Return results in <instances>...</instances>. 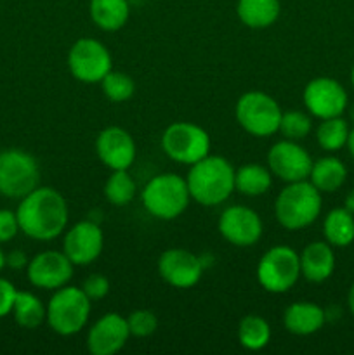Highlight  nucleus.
<instances>
[{"mask_svg": "<svg viewBox=\"0 0 354 355\" xmlns=\"http://www.w3.org/2000/svg\"><path fill=\"white\" fill-rule=\"evenodd\" d=\"M19 231L35 241H52L65 232L69 211L65 196L52 187H40L21 198L17 205Z\"/></svg>", "mask_w": 354, "mask_h": 355, "instance_id": "1", "label": "nucleus"}, {"mask_svg": "<svg viewBox=\"0 0 354 355\" xmlns=\"http://www.w3.org/2000/svg\"><path fill=\"white\" fill-rule=\"evenodd\" d=\"M235 172L222 156L208 155L193 163L186 177L191 200L201 207H217L228 201L235 191Z\"/></svg>", "mask_w": 354, "mask_h": 355, "instance_id": "2", "label": "nucleus"}, {"mask_svg": "<svg viewBox=\"0 0 354 355\" xmlns=\"http://www.w3.org/2000/svg\"><path fill=\"white\" fill-rule=\"evenodd\" d=\"M321 207V193L309 180H301L281 189L274 203V217L287 231H301L314 224Z\"/></svg>", "mask_w": 354, "mask_h": 355, "instance_id": "3", "label": "nucleus"}, {"mask_svg": "<svg viewBox=\"0 0 354 355\" xmlns=\"http://www.w3.org/2000/svg\"><path fill=\"white\" fill-rule=\"evenodd\" d=\"M142 207L160 220H174L186 211L191 201L187 182L176 173H160L144 186L141 193Z\"/></svg>", "mask_w": 354, "mask_h": 355, "instance_id": "4", "label": "nucleus"}, {"mask_svg": "<svg viewBox=\"0 0 354 355\" xmlns=\"http://www.w3.org/2000/svg\"><path fill=\"white\" fill-rule=\"evenodd\" d=\"M92 302L82 288L62 286L54 291L47 304V324L61 336H73L82 331L90 318Z\"/></svg>", "mask_w": 354, "mask_h": 355, "instance_id": "5", "label": "nucleus"}, {"mask_svg": "<svg viewBox=\"0 0 354 355\" xmlns=\"http://www.w3.org/2000/svg\"><path fill=\"white\" fill-rule=\"evenodd\" d=\"M40 182V166L35 156L23 149H6L0 153V196L21 200Z\"/></svg>", "mask_w": 354, "mask_h": 355, "instance_id": "6", "label": "nucleus"}, {"mask_svg": "<svg viewBox=\"0 0 354 355\" xmlns=\"http://www.w3.org/2000/svg\"><path fill=\"white\" fill-rule=\"evenodd\" d=\"M280 104L269 94L260 90H250L238 99L235 106V116L239 127L253 137H271L280 128Z\"/></svg>", "mask_w": 354, "mask_h": 355, "instance_id": "7", "label": "nucleus"}, {"mask_svg": "<svg viewBox=\"0 0 354 355\" xmlns=\"http://www.w3.org/2000/svg\"><path fill=\"white\" fill-rule=\"evenodd\" d=\"M298 277H301V257L290 246H273L257 263V281L262 290L269 293H287L297 284Z\"/></svg>", "mask_w": 354, "mask_h": 355, "instance_id": "8", "label": "nucleus"}, {"mask_svg": "<svg viewBox=\"0 0 354 355\" xmlns=\"http://www.w3.org/2000/svg\"><path fill=\"white\" fill-rule=\"evenodd\" d=\"M162 149L180 165H193L210 155V135L200 125L176 121L162 135Z\"/></svg>", "mask_w": 354, "mask_h": 355, "instance_id": "9", "label": "nucleus"}, {"mask_svg": "<svg viewBox=\"0 0 354 355\" xmlns=\"http://www.w3.org/2000/svg\"><path fill=\"white\" fill-rule=\"evenodd\" d=\"M68 69L82 83H101L113 69V59L106 45L96 38H80L68 52Z\"/></svg>", "mask_w": 354, "mask_h": 355, "instance_id": "10", "label": "nucleus"}, {"mask_svg": "<svg viewBox=\"0 0 354 355\" xmlns=\"http://www.w3.org/2000/svg\"><path fill=\"white\" fill-rule=\"evenodd\" d=\"M302 101L309 114L319 120L342 116L349 104V97L342 83L328 76L312 78L302 92Z\"/></svg>", "mask_w": 354, "mask_h": 355, "instance_id": "11", "label": "nucleus"}, {"mask_svg": "<svg viewBox=\"0 0 354 355\" xmlns=\"http://www.w3.org/2000/svg\"><path fill=\"white\" fill-rule=\"evenodd\" d=\"M267 168L283 182H301L309 179L312 158L297 141L285 139L276 142L267 153Z\"/></svg>", "mask_w": 354, "mask_h": 355, "instance_id": "12", "label": "nucleus"}, {"mask_svg": "<svg viewBox=\"0 0 354 355\" xmlns=\"http://www.w3.org/2000/svg\"><path fill=\"white\" fill-rule=\"evenodd\" d=\"M222 238L233 246L248 248L262 238V220L255 210L243 205H233L221 214L217 222Z\"/></svg>", "mask_w": 354, "mask_h": 355, "instance_id": "13", "label": "nucleus"}, {"mask_svg": "<svg viewBox=\"0 0 354 355\" xmlns=\"http://www.w3.org/2000/svg\"><path fill=\"white\" fill-rule=\"evenodd\" d=\"M73 267L75 266L65 255V252L47 250V252L37 253L28 262L26 276L28 281L38 290L56 291L71 281Z\"/></svg>", "mask_w": 354, "mask_h": 355, "instance_id": "14", "label": "nucleus"}, {"mask_svg": "<svg viewBox=\"0 0 354 355\" xmlns=\"http://www.w3.org/2000/svg\"><path fill=\"white\" fill-rule=\"evenodd\" d=\"M158 274L169 286L189 290L200 283L203 276V262L187 250L170 248L160 255Z\"/></svg>", "mask_w": 354, "mask_h": 355, "instance_id": "15", "label": "nucleus"}, {"mask_svg": "<svg viewBox=\"0 0 354 355\" xmlns=\"http://www.w3.org/2000/svg\"><path fill=\"white\" fill-rule=\"evenodd\" d=\"M104 248L103 229L92 220H82L68 229L62 239V252L73 266H90Z\"/></svg>", "mask_w": 354, "mask_h": 355, "instance_id": "16", "label": "nucleus"}, {"mask_svg": "<svg viewBox=\"0 0 354 355\" xmlns=\"http://www.w3.org/2000/svg\"><path fill=\"white\" fill-rule=\"evenodd\" d=\"M130 338L127 319L117 312L104 314L90 326L87 333V350L92 355H115Z\"/></svg>", "mask_w": 354, "mask_h": 355, "instance_id": "17", "label": "nucleus"}, {"mask_svg": "<svg viewBox=\"0 0 354 355\" xmlns=\"http://www.w3.org/2000/svg\"><path fill=\"white\" fill-rule=\"evenodd\" d=\"M96 153L111 172L128 170L135 159V141L125 128L106 127L97 134Z\"/></svg>", "mask_w": 354, "mask_h": 355, "instance_id": "18", "label": "nucleus"}, {"mask_svg": "<svg viewBox=\"0 0 354 355\" xmlns=\"http://www.w3.org/2000/svg\"><path fill=\"white\" fill-rule=\"evenodd\" d=\"M301 276L309 283H325L335 270L333 246L326 241H312L302 250Z\"/></svg>", "mask_w": 354, "mask_h": 355, "instance_id": "19", "label": "nucleus"}, {"mask_svg": "<svg viewBox=\"0 0 354 355\" xmlns=\"http://www.w3.org/2000/svg\"><path fill=\"white\" fill-rule=\"evenodd\" d=\"M326 312L311 302H295L285 309L283 326L295 336H309L325 326Z\"/></svg>", "mask_w": 354, "mask_h": 355, "instance_id": "20", "label": "nucleus"}, {"mask_svg": "<svg viewBox=\"0 0 354 355\" xmlns=\"http://www.w3.org/2000/svg\"><path fill=\"white\" fill-rule=\"evenodd\" d=\"M281 12L280 0H238V19L252 30H264L273 26Z\"/></svg>", "mask_w": 354, "mask_h": 355, "instance_id": "21", "label": "nucleus"}, {"mask_svg": "<svg viewBox=\"0 0 354 355\" xmlns=\"http://www.w3.org/2000/svg\"><path fill=\"white\" fill-rule=\"evenodd\" d=\"M89 14L92 23L103 31H118L130 16L128 0H90Z\"/></svg>", "mask_w": 354, "mask_h": 355, "instance_id": "22", "label": "nucleus"}, {"mask_svg": "<svg viewBox=\"0 0 354 355\" xmlns=\"http://www.w3.org/2000/svg\"><path fill=\"white\" fill-rule=\"evenodd\" d=\"M347 179V168L335 156H325L318 162H312L309 182L319 191V193H335L344 186Z\"/></svg>", "mask_w": 354, "mask_h": 355, "instance_id": "23", "label": "nucleus"}, {"mask_svg": "<svg viewBox=\"0 0 354 355\" xmlns=\"http://www.w3.org/2000/svg\"><path fill=\"white\" fill-rule=\"evenodd\" d=\"M273 186V173L259 163H246L235 172V191L243 196H262Z\"/></svg>", "mask_w": 354, "mask_h": 355, "instance_id": "24", "label": "nucleus"}, {"mask_svg": "<svg viewBox=\"0 0 354 355\" xmlns=\"http://www.w3.org/2000/svg\"><path fill=\"white\" fill-rule=\"evenodd\" d=\"M325 241L333 248H346L354 241V214L346 208H333L323 222Z\"/></svg>", "mask_w": 354, "mask_h": 355, "instance_id": "25", "label": "nucleus"}, {"mask_svg": "<svg viewBox=\"0 0 354 355\" xmlns=\"http://www.w3.org/2000/svg\"><path fill=\"white\" fill-rule=\"evenodd\" d=\"M10 314L23 329H37L47 321V307L30 291H17Z\"/></svg>", "mask_w": 354, "mask_h": 355, "instance_id": "26", "label": "nucleus"}, {"mask_svg": "<svg viewBox=\"0 0 354 355\" xmlns=\"http://www.w3.org/2000/svg\"><path fill=\"white\" fill-rule=\"evenodd\" d=\"M238 342L250 352L266 349L271 342V326L264 318L255 314L245 315L238 324Z\"/></svg>", "mask_w": 354, "mask_h": 355, "instance_id": "27", "label": "nucleus"}, {"mask_svg": "<svg viewBox=\"0 0 354 355\" xmlns=\"http://www.w3.org/2000/svg\"><path fill=\"white\" fill-rule=\"evenodd\" d=\"M137 193V184L128 170H113L104 182V196L113 207H127Z\"/></svg>", "mask_w": 354, "mask_h": 355, "instance_id": "28", "label": "nucleus"}, {"mask_svg": "<svg viewBox=\"0 0 354 355\" xmlns=\"http://www.w3.org/2000/svg\"><path fill=\"white\" fill-rule=\"evenodd\" d=\"M349 132V123L342 116L326 118V120H321V123L316 128V141L321 146V149L335 153L347 144Z\"/></svg>", "mask_w": 354, "mask_h": 355, "instance_id": "29", "label": "nucleus"}, {"mask_svg": "<svg viewBox=\"0 0 354 355\" xmlns=\"http://www.w3.org/2000/svg\"><path fill=\"white\" fill-rule=\"evenodd\" d=\"M101 89L106 99L111 103H125L130 99L135 92V83L130 75L111 69L103 80H101Z\"/></svg>", "mask_w": 354, "mask_h": 355, "instance_id": "30", "label": "nucleus"}, {"mask_svg": "<svg viewBox=\"0 0 354 355\" xmlns=\"http://www.w3.org/2000/svg\"><path fill=\"white\" fill-rule=\"evenodd\" d=\"M312 130V120L311 114L302 113V111H287V113L281 114L280 120V128L278 132H281L285 139L288 141H302V139L307 137Z\"/></svg>", "mask_w": 354, "mask_h": 355, "instance_id": "31", "label": "nucleus"}, {"mask_svg": "<svg viewBox=\"0 0 354 355\" xmlns=\"http://www.w3.org/2000/svg\"><path fill=\"white\" fill-rule=\"evenodd\" d=\"M127 324L130 336H135V338H148L158 328V319H156V315L151 311L139 309V311H134L128 315Z\"/></svg>", "mask_w": 354, "mask_h": 355, "instance_id": "32", "label": "nucleus"}, {"mask_svg": "<svg viewBox=\"0 0 354 355\" xmlns=\"http://www.w3.org/2000/svg\"><path fill=\"white\" fill-rule=\"evenodd\" d=\"M82 291L90 302H99L110 293V281L103 274H90L83 281Z\"/></svg>", "mask_w": 354, "mask_h": 355, "instance_id": "33", "label": "nucleus"}, {"mask_svg": "<svg viewBox=\"0 0 354 355\" xmlns=\"http://www.w3.org/2000/svg\"><path fill=\"white\" fill-rule=\"evenodd\" d=\"M19 232L16 211L0 208V243H9Z\"/></svg>", "mask_w": 354, "mask_h": 355, "instance_id": "34", "label": "nucleus"}, {"mask_svg": "<svg viewBox=\"0 0 354 355\" xmlns=\"http://www.w3.org/2000/svg\"><path fill=\"white\" fill-rule=\"evenodd\" d=\"M17 290L10 281L0 277V319L7 318L12 312L14 300H16Z\"/></svg>", "mask_w": 354, "mask_h": 355, "instance_id": "35", "label": "nucleus"}, {"mask_svg": "<svg viewBox=\"0 0 354 355\" xmlns=\"http://www.w3.org/2000/svg\"><path fill=\"white\" fill-rule=\"evenodd\" d=\"M28 257L26 253L21 252V250H12L10 253L6 255V266L10 267L14 270H21V269H26L28 267Z\"/></svg>", "mask_w": 354, "mask_h": 355, "instance_id": "36", "label": "nucleus"}, {"mask_svg": "<svg viewBox=\"0 0 354 355\" xmlns=\"http://www.w3.org/2000/svg\"><path fill=\"white\" fill-rule=\"evenodd\" d=\"M344 208H346V210H349L351 214H354V189L347 193L346 203H344Z\"/></svg>", "mask_w": 354, "mask_h": 355, "instance_id": "37", "label": "nucleus"}, {"mask_svg": "<svg viewBox=\"0 0 354 355\" xmlns=\"http://www.w3.org/2000/svg\"><path fill=\"white\" fill-rule=\"evenodd\" d=\"M346 146H347V149H349V155L353 156V159H354V128H351Z\"/></svg>", "mask_w": 354, "mask_h": 355, "instance_id": "38", "label": "nucleus"}, {"mask_svg": "<svg viewBox=\"0 0 354 355\" xmlns=\"http://www.w3.org/2000/svg\"><path fill=\"white\" fill-rule=\"evenodd\" d=\"M347 305H349L351 314L354 315V284H353V286H351L349 295H347Z\"/></svg>", "mask_w": 354, "mask_h": 355, "instance_id": "39", "label": "nucleus"}, {"mask_svg": "<svg viewBox=\"0 0 354 355\" xmlns=\"http://www.w3.org/2000/svg\"><path fill=\"white\" fill-rule=\"evenodd\" d=\"M3 267H7L6 266V253H3V250L0 248V272L3 270Z\"/></svg>", "mask_w": 354, "mask_h": 355, "instance_id": "40", "label": "nucleus"}, {"mask_svg": "<svg viewBox=\"0 0 354 355\" xmlns=\"http://www.w3.org/2000/svg\"><path fill=\"white\" fill-rule=\"evenodd\" d=\"M349 114H351V120H353V123H354V104H353V106H351Z\"/></svg>", "mask_w": 354, "mask_h": 355, "instance_id": "41", "label": "nucleus"}, {"mask_svg": "<svg viewBox=\"0 0 354 355\" xmlns=\"http://www.w3.org/2000/svg\"><path fill=\"white\" fill-rule=\"evenodd\" d=\"M351 82H353V87H354V66H353V71H351Z\"/></svg>", "mask_w": 354, "mask_h": 355, "instance_id": "42", "label": "nucleus"}]
</instances>
